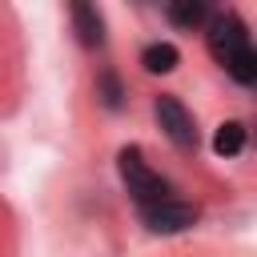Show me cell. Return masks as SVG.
Returning a JSON list of instances; mask_svg holds the SVG:
<instances>
[{
    "mask_svg": "<svg viewBox=\"0 0 257 257\" xmlns=\"http://www.w3.org/2000/svg\"><path fill=\"white\" fill-rule=\"evenodd\" d=\"M205 44H209V56L241 84H257V52L249 44V28L237 12H213L209 24H205Z\"/></svg>",
    "mask_w": 257,
    "mask_h": 257,
    "instance_id": "cell-1",
    "label": "cell"
},
{
    "mask_svg": "<svg viewBox=\"0 0 257 257\" xmlns=\"http://www.w3.org/2000/svg\"><path fill=\"white\" fill-rule=\"evenodd\" d=\"M116 173H120L128 197H133L141 209H149V205H157V201H169V181L145 165V157H141L137 145H124V149L116 153Z\"/></svg>",
    "mask_w": 257,
    "mask_h": 257,
    "instance_id": "cell-2",
    "label": "cell"
},
{
    "mask_svg": "<svg viewBox=\"0 0 257 257\" xmlns=\"http://www.w3.org/2000/svg\"><path fill=\"white\" fill-rule=\"evenodd\" d=\"M153 112H157V124L165 128V137H169L181 153H193V149H197V120H193V112H189L177 96L161 92V96L153 100Z\"/></svg>",
    "mask_w": 257,
    "mask_h": 257,
    "instance_id": "cell-3",
    "label": "cell"
},
{
    "mask_svg": "<svg viewBox=\"0 0 257 257\" xmlns=\"http://www.w3.org/2000/svg\"><path fill=\"white\" fill-rule=\"evenodd\" d=\"M141 221H145L149 233L169 237V233H185V229H193V225H197V209L185 205V201H173V197H169V201H157V205L141 209Z\"/></svg>",
    "mask_w": 257,
    "mask_h": 257,
    "instance_id": "cell-4",
    "label": "cell"
},
{
    "mask_svg": "<svg viewBox=\"0 0 257 257\" xmlns=\"http://www.w3.org/2000/svg\"><path fill=\"white\" fill-rule=\"evenodd\" d=\"M68 16H72V32H76V40H80L84 48H100V44H104V16H100L96 4L76 0V4L68 8Z\"/></svg>",
    "mask_w": 257,
    "mask_h": 257,
    "instance_id": "cell-5",
    "label": "cell"
},
{
    "mask_svg": "<svg viewBox=\"0 0 257 257\" xmlns=\"http://www.w3.org/2000/svg\"><path fill=\"white\" fill-rule=\"evenodd\" d=\"M209 4H201V0H173L169 8H165V20L173 24V28H185V32H193V28H205L209 24Z\"/></svg>",
    "mask_w": 257,
    "mask_h": 257,
    "instance_id": "cell-6",
    "label": "cell"
},
{
    "mask_svg": "<svg viewBox=\"0 0 257 257\" xmlns=\"http://www.w3.org/2000/svg\"><path fill=\"white\" fill-rule=\"evenodd\" d=\"M141 64H145V72H173V68L181 64V52H177L169 40H157V44H145Z\"/></svg>",
    "mask_w": 257,
    "mask_h": 257,
    "instance_id": "cell-7",
    "label": "cell"
},
{
    "mask_svg": "<svg viewBox=\"0 0 257 257\" xmlns=\"http://www.w3.org/2000/svg\"><path fill=\"white\" fill-rule=\"evenodd\" d=\"M241 149H245V124L241 120H225L213 133V153L217 157H237Z\"/></svg>",
    "mask_w": 257,
    "mask_h": 257,
    "instance_id": "cell-8",
    "label": "cell"
},
{
    "mask_svg": "<svg viewBox=\"0 0 257 257\" xmlns=\"http://www.w3.org/2000/svg\"><path fill=\"white\" fill-rule=\"evenodd\" d=\"M96 96H100V104H104V108H112V112L124 104V88H120V80H116V72H112V68H104V72L96 76Z\"/></svg>",
    "mask_w": 257,
    "mask_h": 257,
    "instance_id": "cell-9",
    "label": "cell"
}]
</instances>
